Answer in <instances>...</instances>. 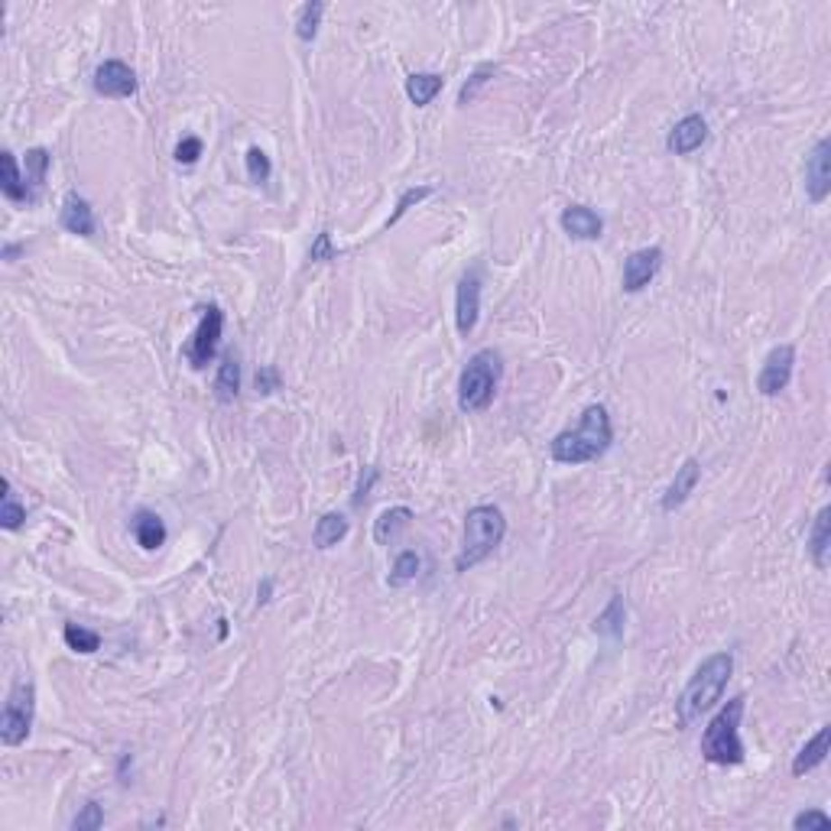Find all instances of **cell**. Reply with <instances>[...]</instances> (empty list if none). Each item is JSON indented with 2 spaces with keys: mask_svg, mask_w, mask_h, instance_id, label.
Wrapping results in <instances>:
<instances>
[{
  "mask_svg": "<svg viewBox=\"0 0 831 831\" xmlns=\"http://www.w3.org/2000/svg\"><path fill=\"white\" fill-rule=\"evenodd\" d=\"M705 140H708V121H705L702 114H686V117L669 130L666 146H669V153L688 156V153H695Z\"/></svg>",
  "mask_w": 831,
  "mask_h": 831,
  "instance_id": "13",
  "label": "cell"
},
{
  "mask_svg": "<svg viewBox=\"0 0 831 831\" xmlns=\"http://www.w3.org/2000/svg\"><path fill=\"white\" fill-rule=\"evenodd\" d=\"M23 520H26V507L16 501V491H14V485H10V477H7V481H4V497H0V526L14 533V530L23 526Z\"/></svg>",
  "mask_w": 831,
  "mask_h": 831,
  "instance_id": "27",
  "label": "cell"
},
{
  "mask_svg": "<svg viewBox=\"0 0 831 831\" xmlns=\"http://www.w3.org/2000/svg\"><path fill=\"white\" fill-rule=\"evenodd\" d=\"M0 170H4V182H0V189H4V195H7L10 202H32L30 186H26L23 176H20L16 156L10 153V150H4V156H0Z\"/></svg>",
  "mask_w": 831,
  "mask_h": 831,
  "instance_id": "22",
  "label": "cell"
},
{
  "mask_svg": "<svg viewBox=\"0 0 831 831\" xmlns=\"http://www.w3.org/2000/svg\"><path fill=\"white\" fill-rule=\"evenodd\" d=\"M244 160H247V176H251V182H257V186L260 182H267L270 172H273V166H270V156L263 153L260 146H251Z\"/></svg>",
  "mask_w": 831,
  "mask_h": 831,
  "instance_id": "32",
  "label": "cell"
},
{
  "mask_svg": "<svg viewBox=\"0 0 831 831\" xmlns=\"http://www.w3.org/2000/svg\"><path fill=\"white\" fill-rule=\"evenodd\" d=\"M237 390H241V364L235 355H227L218 367V377H215V396H218V403H235Z\"/></svg>",
  "mask_w": 831,
  "mask_h": 831,
  "instance_id": "23",
  "label": "cell"
},
{
  "mask_svg": "<svg viewBox=\"0 0 831 831\" xmlns=\"http://www.w3.org/2000/svg\"><path fill=\"white\" fill-rule=\"evenodd\" d=\"M614 442V429H611V416H607V406L591 403L581 412V422L575 429H565L552 439L549 452L559 465H588L597 461L601 455L611 448Z\"/></svg>",
  "mask_w": 831,
  "mask_h": 831,
  "instance_id": "1",
  "label": "cell"
},
{
  "mask_svg": "<svg viewBox=\"0 0 831 831\" xmlns=\"http://www.w3.org/2000/svg\"><path fill=\"white\" fill-rule=\"evenodd\" d=\"M199 156H202V140L199 137H182L176 146V162H182V166H195L199 162Z\"/></svg>",
  "mask_w": 831,
  "mask_h": 831,
  "instance_id": "37",
  "label": "cell"
},
{
  "mask_svg": "<svg viewBox=\"0 0 831 831\" xmlns=\"http://www.w3.org/2000/svg\"><path fill=\"white\" fill-rule=\"evenodd\" d=\"M442 85H445V78L436 72L410 75V78H406V95H410V101L416 107H426V105H432V97L442 91Z\"/></svg>",
  "mask_w": 831,
  "mask_h": 831,
  "instance_id": "25",
  "label": "cell"
},
{
  "mask_svg": "<svg viewBox=\"0 0 831 831\" xmlns=\"http://www.w3.org/2000/svg\"><path fill=\"white\" fill-rule=\"evenodd\" d=\"M662 267V251L660 247H643V251H633L623 260V290L627 292H640L643 286H650L656 273Z\"/></svg>",
  "mask_w": 831,
  "mask_h": 831,
  "instance_id": "12",
  "label": "cell"
},
{
  "mask_svg": "<svg viewBox=\"0 0 831 831\" xmlns=\"http://www.w3.org/2000/svg\"><path fill=\"white\" fill-rule=\"evenodd\" d=\"M747 708V695H734L725 708L708 721L702 734V757L718 767H737L743 763V741H741V718Z\"/></svg>",
  "mask_w": 831,
  "mask_h": 831,
  "instance_id": "4",
  "label": "cell"
},
{
  "mask_svg": "<svg viewBox=\"0 0 831 831\" xmlns=\"http://www.w3.org/2000/svg\"><path fill=\"white\" fill-rule=\"evenodd\" d=\"M345 536H347L345 513H325V517H319V523H315L312 542H315V549H331V546H338Z\"/></svg>",
  "mask_w": 831,
  "mask_h": 831,
  "instance_id": "24",
  "label": "cell"
},
{
  "mask_svg": "<svg viewBox=\"0 0 831 831\" xmlns=\"http://www.w3.org/2000/svg\"><path fill=\"white\" fill-rule=\"evenodd\" d=\"M16 254H20V247H14V244H10V247H4V257H7V260H14Z\"/></svg>",
  "mask_w": 831,
  "mask_h": 831,
  "instance_id": "41",
  "label": "cell"
},
{
  "mask_svg": "<svg viewBox=\"0 0 831 831\" xmlns=\"http://www.w3.org/2000/svg\"><path fill=\"white\" fill-rule=\"evenodd\" d=\"M273 390H280V371L276 367H260L257 371V393H273Z\"/></svg>",
  "mask_w": 831,
  "mask_h": 831,
  "instance_id": "38",
  "label": "cell"
},
{
  "mask_svg": "<svg viewBox=\"0 0 831 831\" xmlns=\"http://www.w3.org/2000/svg\"><path fill=\"white\" fill-rule=\"evenodd\" d=\"M134 536H137V542L146 552H153L166 542V523L150 510H137L134 513Z\"/></svg>",
  "mask_w": 831,
  "mask_h": 831,
  "instance_id": "20",
  "label": "cell"
},
{
  "mask_svg": "<svg viewBox=\"0 0 831 831\" xmlns=\"http://www.w3.org/2000/svg\"><path fill=\"white\" fill-rule=\"evenodd\" d=\"M420 568H422L420 552H412V549L400 552V556H396V562H393V568H390V575H387V585H390V588H403V585L416 581Z\"/></svg>",
  "mask_w": 831,
  "mask_h": 831,
  "instance_id": "26",
  "label": "cell"
},
{
  "mask_svg": "<svg viewBox=\"0 0 831 831\" xmlns=\"http://www.w3.org/2000/svg\"><path fill=\"white\" fill-rule=\"evenodd\" d=\"M792 367H796V347L792 345L773 347V351L767 355V361H763V367H760L757 390L763 396H780L786 387H789Z\"/></svg>",
  "mask_w": 831,
  "mask_h": 831,
  "instance_id": "8",
  "label": "cell"
},
{
  "mask_svg": "<svg viewBox=\"0 0 831 831\" xmlns=\"http://www.w3.org/2000/svg\"><path fill=\"white\" fill-rule=\"evenodd\" d=\"M503 377V361L501 351L485 347L477 351L468 361V367L461 371L458 377V406L465 412H481L491 406L494 393H497V383Z\"/></svg>",
  "mask_w": 831,
  "mask_h": 831,
  "instance_id": "5",
  "label": "cell"
},
{
  "mask_svg": "<svg viewBox=\"0 0 831 831\" xmlns=\"http://www.w3.org/2000/svg\"><path fill=\"white\" fill-rule=\"evenodd\" d=\"M101 825H105V808L97 806V802H88V806L72 818L75 831H95V828H101Z\"/></svg>",
  "mask_w": 831,
  "mask_h": 831,
  "instance_id": "34",
  "label": "cell"
},
{
  "mask_svg": "<svg viewBox=\"0 0 831 831\" xmlns=\"http://www.w3.org/2000/svg\"><path fill=\"white\" fill-rule=\"evenodd\" d=\"M734 672V656L731 653H715L695 669V676L688 679V686L682 688L676 702V718L679 727H688L692 721H698L711 705L718 702L721 692H725L727 679Z\"/></svg>",
  "mask_w": 831,
  "mask_h": 831,
  "instance_id": "2",
  "label": "cell"
},
{
  "mask_svg": "<svg viewBox=\"0 0 831 831\" xmlns=\"http://www.w3.org/2000/svg\"><path fill=\"white\" fill-rule=\"evenodd\" d=\"M32 715H36V686L30 679H16L0 715V741L7 747H20L32 731Z\"/></svg>",
  "mask_w": 831,
  "mask_h": 831,
  "instance_id": "6",
  "label": "cell"
},
{
  "mask_svg": "<svg viewBox=\"0 0 831 831\" xmlns=\"http://www.w3.org/2000/svg\"><path fill=\"white\" fill-rule=\"evenodd\" d=\"M559 225H562L565 235L575 237V241H597V237H601V231H605V221H601V215H597V211H591L588 205H568V208H562V215H559Z\"/></svg>",
  "mask_w": 831,
  "mask_h": 831,
  "instance_id": "14",
  "label": "cell"
},
{
  "mask_svg": "<svg viewBox=\"0 0 831 831\" xmlns=\"http://www.w3.org/2000/svg\"><path fill=\"white\" fill-rule=\"evenodd\" d=\"M429 195H432V189H429V186H420V189H406V192H403V195H400V202H396V211H393V215H390L387 227H390V225H396V221L403 218V215H406V211H410V208H412V205H420V202H422V199H429Z\"/></svg>",
  "mask_w": 831,
  "mask_h": 831,
  "instance_id": "33",
  "label": "cell"
},
{
  "mask_svg": "<svg viewBox=\"0 0 831 831\" xmlns=\"http://www.w3.org/2000/svg\"><path fill=\"white\" fill-rule=\"evenodd\" d=\"M270 591H273V581L267 578L263 585H260V591H257V601H260V605H267V601H270Z\"/></svg>",
  "mask_w": 831,
  "mask_h": 831,
  "instance_id": "40",
  "label": "cell"
},
{
  "mask_svg": "<svg viewBox=\"0 0 831 831\" xmlns=\"http://www.w3.org/2000/svg\"><path fill=\"white\" fill-rule=\"evenodd\" d=\"M412 520V510L410 507H390L383 510L377 517V523H374V542L377 546H390V542L396 540V536L403 533L406 526H410Z\"/></svg>",
  "mask_w": 831,
  "mask_h": 831,
  "instance_id": "19",
  "label": "cell"
},
{
  "mask_svg": "<svg viewBox=\"0 0 831 831\" xmlns=\"http://www.w3.org/2000/svg\"><path fill=\"white\" fill-rule=\"evenodd\" d=\"M49 160H52V156H49L42 146H36V150L26 153V186H30L32 202H36V195H40V189H42V179H46V172H49Z\"/></svg>",
  "mask_w": 831,
  "mask_h": 831,
  "instance_id": "29",
  "label": "cell"
},
{
  "mask_svg": "<svg viewBox=\"0 0 831 831\" xmlns=\"http://www.w3.org/2000/svg\"><path fill=\"white\" fill-rule=\"evenodd\" d=\"M322 14H325V4H319V0H312V4H306V7L299 10V16H296V36H299V40H302V42H312L315 40Z\"/></svg>",
  "mask_w": 831,
  "mask_h": 831,
  "instance_id": "31",
  "label": "cell"
},
{
  "mask_svg": "<svg viewBox=\"0 0 831 831\" xmlns=\"http://www.w3.org/2000/svg\"><path fill=\"white\" fill-rule=\"evenodd\" d=\"M374 481H377V468H367V471H364V475H361V481H357V491H355V507H361V503H364V497L371 494Z\"/></svg>",
  "mask_w": 831,
  "mask_h": 831,
  "instance_id": "39",
  "label": "cell"
},
{
  "mask_svg": "<svg viewBox=\"0 0 831 831\" xmlns=\"http://www.w3.org/2000/svg\"><path fill=\"white\" fill-rule=\"evenodd\" d=\"M623 621H627V607H623V597L614 595L611 601H607L605 611L597 614L595 633H597V637H607V640H621L623 637Z\"/></svg>",
  "mask_w": 831,
  "mask_h": 831,
  "instance_id": "21",
  "label": "cell"
},
{
  "mask_svg": "<svg viewBox=\"0 0 831 831\" xmlns=\"http://www.w3.org/2000/svg\"><path fill=\"white\" fill-rule=\"evenodd\" d=\"M477 315H481V270H468V273L458 280V290H455V325H458V335L468 338L477 325Z\"/></svg>",
  "mask_w": 831,
  "mask_h": 831,
  "instance_id": "9",
  "label": "cell"
},
{
  "mask_svg": "<svg viewBox=\"0 0 831 831\" xmlns=\"http://www.w3.org/2000/svg\"><path fill=\"white\" fill-rule=\"evenodd\" d=\"M62 637H65V646L75 650V653H97V650H101V637H97L95 630L81 627V623H65Z\"/></svg>",
  "mask_w": 831,
  "mask_h": 831,
  "instance_id": "28",
  "label": "cell"
},
{
  "mask_svg": "<svg viewBox=\"0 0 831 831\" xmlns=\"http://www.w3.org/2000/svg\"><path fill=\"white\" fill-rule=\"evenodd\" d=\"M59 225H62L69 235H78V237L95 235V211H91L88 199H81L78 192L65 195L62 211H59Z\"/></svg>",
  "mask_w": 831,
  "mask_h": 831,
  "instance_id": "15",
  "label": "cell"
},
{
  "mask_svg": "<svg viewBox=\"0 0 831 831\" xmlns=\"http://www.w3.org/2000/svg\"><path fill=\"white\" fill-rule=\"evenodd\" d=\"M828 549H831V507H822L816 523H812V536H808V556H812L816 568H828Z\"/></svg>",
  "mask_w": 831,
  "mask_h": 831,
  "instance_id": "18",
  "label": "cell"
},
{
  "mask_svg": "<svg viewBox=\"0 0 831 831\" xmlns=\"http://www.w3.org/2000/svg\"><path fill=\"white\" fill-rule=\"evenodd\" d=\"M95 91L105 97H130L137 91V75L121 59H107L95 69Z\"/></svg>",
  "mask_w": 831,
  "mask_h": 831,
  "instance_id": "10",
  "label": "cell"
},
{
  "mask_svg": "<svg viewBox=\"0 0 831 831\" xmlns=\"http://www.w3.org/2000/svg\"><path fill=\"white\" fill-rule=\"evenodd\" d=\"M828 743H831V727L825 725V727H818V734L796 753V760H792V776H806L808 770L822 767L825 757H828Z\"/></svg>",
  "mask_w": 831,
  "mask_h": 831,
  "instance_id": "17",
  "label": "cell"
},
{
  "mask_svg": "<svg viewBox=\"0 0 831 831\" xmlns=\"http://www.w3.org/2000/svg\"><path fill=\"white\" fill-rule=\"evenodd\" d=\"M792 828H796V831H802V828L828 831L831 828V816H825L822 808H808V812H799V816L792 818Z\"/></svg>",
  "mask_w": 831,
  "mask_h": 831,
  "instance_id": "35",
  "label": "cell"
},
{
  "mask_svg": "<svg viewBox=\"0 0 831 831\" xmlns=\"http://www.w3.org/2000/svg\"><path fill=\"white\" fill-rule=\"evenodd\" d=\"M503 536H507V520H503L501 507H494V503L471 507L468 517H465V540H461V552L455 559V568L468 572L477 562H485L503 542Z\"/></svg>",
  "mask_w": 831,
  "mask_h": 831,
  "instance_id": "3",
  "label": "cell"
},
{
  "mask_svg": "<svg viewBox=\"0 0 831 831\" xmlns=\"http://www.w3.org/2000/svg\"><path fill=\"white\" fill-rule=\"evenodd\" d=\"M698 477H702V465H698V458H686V465L676 471V481L669 485V491L662 494L660 507L666 510V513H672L676 507H682V503L688 501V494L698 487Z\"/></svg>",
  "mask_w": 831,
  "mask_h": 831,
  "instance_id": "16",
  "label": "cell"
},
{
  "mask_svg": "<svg viewBox=\"0 0 831 831\" xmlns=\"http://www.w3.org/2000/svg\"><path fill=\"white\" fill-rule=\"evenodd\" d=\"M494 72H497V65H491V62H485V65H477L475 72H471V78L461 85V91H458V105L461 107H468L471 101H475L477 95H481V88H485L487 81L494 78Z\"/></svg>",
  "mask_w": 831,
  "mask_h": 831,
  "instance_id": "30",
  "label": "cell"
},
{
  "mask_svg": "<svg viewBox=\"0 0 831 831\" xmlns=\"http://www.w3.org/2000/svg\"><path fill=\"white\" fill-rule=\"evenodd\" d=\"M806 192L816 205H822L831 192V143L818 140L806 156Z\"/></svg>",
  "mask_w": 831,
  "mask_h": 831,
  "instance_id": "11",
  "label": "cell"
},
{
  "mask_svg": "<svg viewBox=\"0 0 831 831\" xmlns=\"http://www.w3.org/2000/svg\"><path fill=\"white\" fill-rule=\"evenodd\" d=\"M338 257V251H335V244H331V231H322V235L315 237V244L309 247V260L312 263H325V260H335Z\"/></svg>",
  "mask_w": 831,
  "mask_h": 831,
  "instance_id": "36",
  "label": "cell"
},
{
  "mask_svg": "<svg viewBox=\"0 0 831 831\" xmlns=\"http://www.w3.org/2000/svg\"><path fill=\"white\" fill-rule=\"evenodd\" d=\"M221 328H225V312H221L218 306L202 309V322H199V328H195L192 341L186 345V357H189V364H192L195 371H205V367L211 364V357H215V351H218Z\"/></svg>",
  "mask_w": 831,
  "mask_h": 831,
  "instance_id": "7",
  "label": "cell"
}]
</instances>
